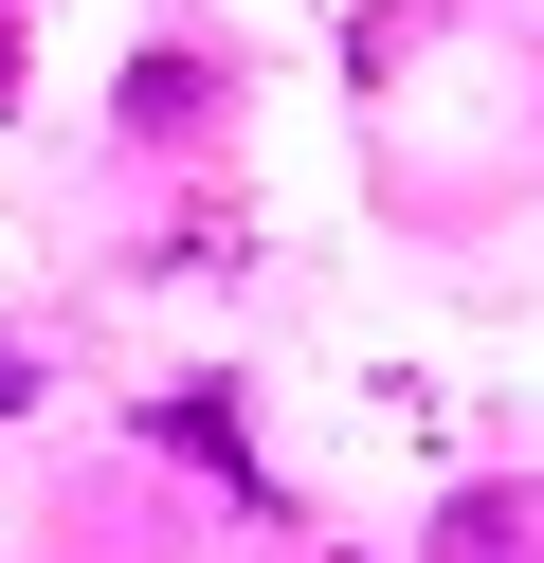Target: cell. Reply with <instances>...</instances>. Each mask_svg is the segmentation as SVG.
<instances>
[{
    "label": "cell",
    "mask_w": 544,
    "mask_h": 563,
    "mask_svg": "<svg viewBox=\"0 0 544 563\" xmlns=\"http://www.w3.org/2000/svg\"><path fill=\"white\" fill-rule=\"evenodd\" d=\"M454 563H544V473H508V490H454V527H435Z\"/></svg>",
    "instance_id": "1"
},
{
    "label": "cell",
    "mask_w": 544,
    "mask_h": 563,
    "mask_svg": "<svg viewBox=\"0 0 544 563\" xmlns=\"http://www.w3.org/2000/svg\"><path fill=\"white\" fill-rule=\"evenodd\" d=\"M164 454H200L218 490H254V454H236V400H218V382H181V400H164Z\"/></svg>",
    "instance_id": "2"
},
{
    "label": "cell",
    "mask_w": 544,
    "mask_h": 563,
    "mask_svg": "<svg viewBox=\"0 0 544 563\" xmlns=\"http://www.w3.org/2000/svg\"><path fill=\"white\" fill-rule=\"evenodd\" d=\"M19 400H36V345H19V328H0V418H19Z\"/></svg>",
    "instance_id": "3"
},
{
    "label": "cell",
    "mask_w": 544,
    "mask_h": 563,
    "mask_svg": "<svg viewBox=\"0 0 544 563\" xmlns=\"http://www.w3.org/2000/svg\"><path fill=\"white\" fill-rule=\"evenodd\" d=\"M0 91H19V0H0Z\"/></svg>",
    "instance_id": "4"
}]
</instances>
